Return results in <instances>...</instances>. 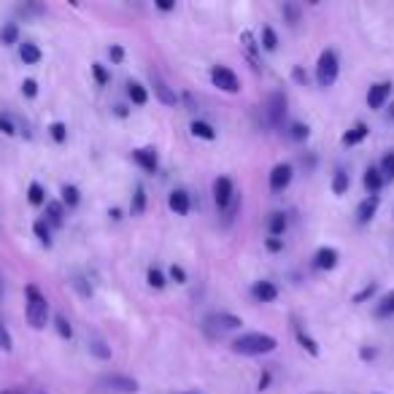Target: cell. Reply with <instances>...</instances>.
I'll return each instance as SVG.
<instances>
[{"label": "cell", "mask_w": 394, "mask_h": 394, "mask_svg": "<svg viewBox=\"0 0 394 394\" xmlns=\"http://www.w3.org/2000/svg\"><path fill=\"white\" fill-rule=\"evenodd\" d=\"M238 208H241V195H235V197H232V203H230V208L224 211V224H230V221L235 219Z\"/></svg>", "instance_id": "7dc6e473"}, {"label": "cell", "mask_w": 394, "mask_h": 394, "mask_svg": "<svg viewBox=\"0 0 394 394\" xmlns=\"http://www.w3.org/2000/svg\"><path fill=\"white\" fill-rule=\"evenodd\" d=\"M192 135L195 138H203V140H217V130L208 125V122H203V119H197V122H192Z\"/></svg>", "instance_id": "f1b7e54d"}, {"label": "cell", "mask_w": 394, "mask_h": 394, "mask_svg": "<svg viewBox=\"0 0 394 394\" xmlns=\"http://www.w3.org/2000/svg\"><path fill=\"white\" fill-rule=\"evenodd\" d=\"M241 41H243V49H246V54H249V60L254 62V71H260V65H257V44H254V36L246 30L243 36H241Z\"/></svg>", "instance_id": "ab89813d"}, {"label": "cell", "mask_w": 394, "mask_h": 394, "mask_svg": "<svg viewBox=\"0 0 394 394\" xmlns=\"http://www.w3.org/2000/svg\"><path fill=\"white\" fill-rule=\"evenodd\" d=\"M378 206H381V197L378 195H367L359 206H356V224H370V221L375 219V214H378Z\"/></svg>", "instance_id": "8fae6325"}, {"label": "cell", "mask_w": 394, "mask_h": 394, "mask_svg": "<svg viewBox=\"0 0 394 394\" xmlns=\"http://www.w3.org/2000/svg\"><path fill=\"white\" fill-rule=\"evenodd\" d=\"M367 135H370V127H367L365 122H356V125H354V127L341 138V140H343V146H359Z\"/></svg>", "instance_id": "ffe728a7"}, {"label": "cell", "mask_w": 394, "mask_h": 394, "mask_svg": "<svg viewBox=\"0 0 394 394\" xmlns=\"http://www.w3.org/2000/svg\"><path fill=\"white\" fill-rule=\"evenodd\" d=\"M260 41H262L260 46H262L264 51H275V49H278V36H275V30H273L270 25H264V27H262Z\"/></svg>", "instance_id": "e575fe53"}, {"label": "cell", "mask_w": 394, "mask_h": 394, "mask_svg": "<svg viewBox=\"0 0 394 394\" xmlns=\"http://www.w3.org/2000/svg\"><path fill=\"white\" fill-rule=\"evenodd\" d=\"M171 281L175 284H186V270L181 264H171Z\"/></svg>", "instance_id": "f907efd6"}, {"label": "cell", "mask_w": 394, "mask_h": 394, "mask_svg": "<svg viewBox=\"0 0 394 394\" xmlns=\"http://www.w3.org/2000/svg\"><path fill=\"white\" fill-rule=\"evenodd\" d=\"M181 394H192V392H181Z\"/></svg>", "instance_id": "6125c7cd"}, {"label": "cell", "mask_w": 394, "mask_h": 394, "mask_svg": "<svg viewBox=\"0 0 394 394\" xmlns=\"http://www.w3.org/2000/svg\"><path fill=\"white\" fill-rule=\"evenodd\" d=\"M270 381H273V373H270V370H264L262 375H260V386H257V389H260V392H267Z\"/></svg>", "instance_id": "db71d44e"}, {"label": "cell", "mask_w": 394, "mask_h": 394, "mask_svg": "<svg viewBox=\"0 0 394 394\" xmlns=\"http://www.w3.org/2000/svg\"><path fill=\"white\" fill-rule=\"evenodd\" d=\"M338 73H341V60H338L335 49H324L316 62V84L324 89L332 87L338 82Z\"/></svg>", "instance_id": "3957f363"}, {"label": "cell", "mask_w": 394, "mask_h": 394, "mask_svg": "<svg viewBox=\"0 0 394 394\" xmlns=\"http://www.w3.org/2000/svg\"><path fill=\"white\" fill-rule=\"evenodd\" d=\"M389 119H392V122H394V103H392V106H389Z\"/></svg>", "instance_id": "94428289"}, {"label": "cell", "mask_w": 394, "mask_h": 394, "mask_svg": "<svg viewBox=\"0 0 394 394\" xmlns=\"http://www.w3.org/2000/svg\"><path fill=\"white\" fill-rule=\"evenodd\" d=\"M206 324L211 327V330H217V332H235V330H241L243 327V319L241 316H235V313H227V310H219V313H211L208 319H206Z\"/></svg>", "instance_id": "52a82bcc"}, {"label": "cell", "mask_w": 394, "mask_h": 394, "mask_svg": "<svg viewBox=\"0 0 394 394\" xmlns=\"http://www.w3.org/2000/svg\"><path fill=\"white\" fill-rule=\"evenodd\" d=\"M378 171H381V175H384V181H394V149L384 154V160H381Z\"/></svg>", "instance_id": "f35d334b"}, {"label": "cell", "mask_w": 394, "mask_h": 394, "mask_svg": "<svg viewBox=\"0 0 394 394\" xmlns=\"http://www.w3.org/2000/svg\"><path fill=\"white\" fill-rule=\"evenodd\" d=\"M338 260H341L338 249L321 246V249L313 254V267H316V270H335V267H338Z\"/></svg>", "instance_id": "5bb4252c"}, {"label": "cell", "mask_w": 394, "mask_h": 394, "mask_svg": "<svg viewBox=\"0 0 394 394\" xmlns=\"http://www.w3.org/2000/svg\"><path fill=\"white\" fill-rule=\"evenodd\" d=\"M71 284H73V286H76V289H79L84 297H92V286H89L82 275H73V281H71Z\"/></svg>", "instance_id": "c3c4849f"}, {"label": "cell", "mask_w": 394, "mask_h": 394, "mask_svg": "<svg viewBox=\"0 0 394 394\" xmlns=\"http://www.w3.org/2000/svg\"><path fill=\"white\" fill-rule=\"evenodd\" d=\"M292 175H295V168H292L289 162H278V165L270 171L267 184H270V189H273V192H284V189L292 184Z\"/></svg>", "instance_id": "9c48e42d"}, {"label": "cell", "mask_w": 394, "mask_h": 394, "mask_svg": "<svg viewBox=\"0 0 394 394\" xmlns=\"http://www.w3.org/2000/svg\"><path fill=\"white\" fill-rule=\"evenodd\" d=\"M49 132H51L54 143H65V140H68V125H65V122H54V125L49 127Z\"/></svg>", "instance_id": "b9f144b4"}, {"label": "cell", "mask_w": 394, "mask_h": 394, "mask_svg": "<svg viewBox=\"0 0 394 394\" xmlns=\"http://www.w3.org/2000/svg\"><path fill=\"white\" fill-rule=\"evenodd\" d=\"M349 186H351V175L346 171H335V175H332V192L335 195H346Z\"/></svg>", "instance_id": "1f68e13d"}, {"label": "cell", "mask_w": 394, "mask_h": 394, "mask_svg": "<svg viewBox=\"0 0 394 394\" xmlns=\"http://www.w3.org/2000/svg\"><path fill=\"white\" fill-rule=\"evenodd\" d=\"M146 281H149V286L151 289H165V284H168V278H165V273L160 270V267H149V273H146Z\"/></svg>", "instance_id": "d6a6232c"}, {"label": "cell", "mask_w": 394, "mask_h": 394, "mask_svg": "<svg viewBox=\"0 0 394 394\" xmlns=\"http://www.w3.org/2000/svg\"><path fill=\"white\" fill-rule=\"evenodd\" d=\"M168 208L173 211L175 217H186V214L192 211V197H189V192H186V189H173V192L168 195Z\"/></svg>", "instance_id": "4fadbf2b"}, {"label": "cell", "mask_w": 394, "mask_h": 394, "mask_svg": "<svg viewBox=\"0 0 394 394\" xmlns=\"http://www.w3.org/2000/svg\"><path fill=\"white\" fill-rule=\"evenodd\" d=\"M54 330H57V335H60L62 341H71V338H73V327H71V321H68L62 313L54 316Z\"/></svg>", "instance_id": "836d02e7"}, {"label": "cell", "mask_w": 394, "mask_h": 394, "mask_svg": "<svg viewBox=\"0 0 394 394\" xmlns=\"http://www.w3.org/2000/svg\"><path fill=\"white\" fill-rule=\"evenodd\" d=\"M251 297H254L257 303H275V300H278V286H275L273 281H254Z\"/></svg>", "instance_id": "9a60e30c"}, {"label": "cell", "mask_w": 394, "mask_h": 394, "mask_svg": "<svg viewBox=\"0 0 394 394\" xmlns=\"http://www.w3.org/2000/svg\"><path fill=\"white\" fill-rule=\"evenodd\" d=\"M22 95H25V97H30V100H33V97H36V95H38V84H36V82H33V79H25V82H22Z\"/></svg>", "instance_id": "681fc988"}, {"label": "cell", "mask_w": 394, "mask_h": 394, "mask_svg": "<svg viewBox=\"0 0 394 394\" xmlns=\"http://www.w3.org/2000/svg\"><path fill=\"white\" fill-rule=\"evenodd\" d=\"M108 57H111L114 65H122V62H125V49L119 44H111L108 46Z\"/></svg>", "instance_id": "bcb514c9"}, {"label": "cell", "mask_w": 394, "mask_h": 394, "mask_svg": "<svg viewBox=\"0 0 394 394\" xmlns=\"http://www.w3.org/2000/svg\"><path fill=\"white\" fill-rule=\"evenodd\" d=\"M44 219L49 227H62V221H65V206H62L60 200H49V203H46Z\"/></svg>", "instance_id": "ac0fdd59"}, {"label": "cell", "mask_w": 394, "mask_h": 394, "mask_svg": "<svg viewBox=\"0 0 394 394\" xmlns=\"http://www.w3.org/2000/svg\"><path fill=\"white\" fill-rule=\"evenodd\" d=\"M100 386H106V389H111L116 394L138 392V381L132 375H125V373H106V375H100Z\"/></svg>", "instance_id": "5b68a950"}, {"label": "cell", "mask_w": 394, "mask_h": 394, "mask_svg": "<svg viewBox=\"0 0 394 394\" xmlns=\"http://www.w3.org/2000/svg\"><path fill=\"white\" fill-rule=\"evenodd\" d=\"M0 44L3 46L19 44V25H16V22H5V25L0 27Z\"/></svg>", "instance_id": "4316f807"}, {"label": "cell", "mask_w": 394, "mask_h": 394, "mask_svg": "<svg viewBox=\"0 0 394 394\" xmlns=\"http://www.w3.org/2000/svg\"><path fill=\"white\" fill-rule=\"evenodd\" d=\"M25 316H27V324L33 330H44L49 324V300L38 292L36 284H27L25 286Z\"/></svg>", "instance_id": "7a4b0ae2"}, {"label": "cell", "mask_w": 394, "mask_h": 394, "mask_svg": "<svg viewBox=\"0 0 394 394\" xmlns=\"http://www.w3.org/2000/svg\"><path fill=\"white\" fill-rule=\"evenodd\" d=\"M16 130H19V127L14 125V119H11V114H3V111H0V132L11 138V135H16Z\"/></svg>", "instance_id": "f6af8a7d"}, {"label": "cell", "mask_w": 394, "mask_h": 394, "mask_svg": "<svg viewBox=\"0 0 394 394\" xmlns=\"http://www.w3.org/2000/svg\"><path fill=\"white\" fill-rule=\"evenodd\" d=\"M114 114H116L119 119H125V116H127L130 111H127V106H122V103H119V106H114Z\"/></svg>", "instance_id": "6f0895ef"}, {"label": "cell", "mask_w": 394, "mask_h": 394, "mask_svg": "<svg viewBox=\"0 0 394 394\" xmlns=\"http://www.w3.org/2000/svg\"><path fill=\"white\" fill-rule=\"evenodd\" d=\"M146 211V189L143 184H135L132 189V203H130V217H140Z\"/></svg>", "instance_id": "cb8c5ba5"}, {"label": "cell", "mask_w": 394, "mask_h": 394, "mask_svg": "<svg viewBox=\"0 0 394 394\" xmlns=\"http://www.w3.org/2000/svg\"><path fill=\"white\" fill-rule=\"evenodd\" d=\"M19 57H22L25 65H38L44 54H41V49L33 44V41H25V44H19Z\"/></svg>", "instance_id": "7402d4cb"}, {"label": "cell", "mask_w": 394, "mask_h": 394, "mask_svg": "<svg viewBox=\"0 0 394 394\" xmlns=\"http://www.w3.org/2000/svg\"><path fill=\"white\" fill-rule=\"evenodd\" d=\"M308 135H310V127L303 125V122H295V125L289 127V138H292V140H297V143L308 140Z\"/></svg>", "instance_id": "60d3db41"}, {"label": "cell", "mask_w": 394, "mask_h": 394, "mask_svg": "<svg viewBox=\"0 0 394 394\" xmlns=\"http://www.w3.org/2000/svg\"><path fill=\"white\" fill-rule=\"evenodd\" d=\"M362 184H365V189H367V195H378L381 189H384V175H381V171L375 168V165H370L367 171H365V175H362Z\"/></svg>", "instance_id": "e0dca14e"}, {"label": "cell", "mask_w": 394, "mask_h": 394, "mask_svg": "<svg viewBox=\"0 0 394 394\" xmlns=\"http://www.w3.org/2000/svg\"><path fill=\"white\" fill-rule=\"evenodd\" d=\"M0 394H25V392H22V389H3Z\"/></svg>", "instance_id": "91938a15"}, {"label": "cell", "mask_w": 394, "mask_h": 394, "mask_svg": "<svg viewBox=\"0 0 394 394\" xmlns=\"http://www.w3.org/2000/svg\"><path fill=\"white\" fill-rule=\"evenodd\" d=\"M286 106H289V100H286V95L281 89H275V92L267 95V100H264V119H267L270 127H284Z\"/></svg>", "instance_id": "277c9868"}, {"label": "cell", "mask_w": 394, "mask_h": 394, "mask_svg": "<svg viewBox=\"0 0 394 394\" xmlns=\"http://www.w3.org/2000/svg\"><path fill=\"white\" fill-rule=\"evenodd\" d=\"M295 338H297V343H300L310 356H319V354H321V351H319V343L308 335L306 330H303V324H295Z\"/></svg>", "instance_id": "603a6c76"}, {"label": "cell", "mask_w": 394, "mask_h": 394, "mask_svg": "<svg viewBox=\"0 0 394 394\" xmlns=\"http://www.w3.org/2000/svg\"><path fill=\"white\" fill-rule=\"evenodd\" d=\"M375 292H378V284H375V281H370V284H365V286L351 297V303H354V306H362V303L373 300V297H375Z\"/></svg>", "instance_id": "f546056e"}, {"label": "cell", "mask_w": 394, "mask_h": 394, "mask_svg": "<svg viewBox=\"0 0 394 394\" xmlns=\"http://www.w3.org/2000/svg\"><path fill=\"white\" fill-rule=\"evenodd\" d=\"M108 217H111L114 221H119L122 219V211H119V208H111V211H108Z\"/></svg>", "instance_id": "680465c9"}, {"label": "cell", "mask_w": 394, "mask_h": 394, "mask_svg": "<svg viewBox=\"0 0 394 394\" xmlns=\"http://www.w3.org/2000/svg\"><path fill=\"white\" fill-rule=\"evenodd\" d=\"M132 162H135L143 173H157V168H160V157H157L154 149H135V151H132Z\"/></svg>", "instance_id": "7c38bea8"}, {"label": "cell", "mask_w": 394, "mask_h": 394, "mask_svg": "<svg viewBox=\"0 0 394 394\" xmlns=\"http://www.w3.org/2000/svg\"><path fill=\"white\" fill-rule=\"evenodd\" d=\"M292 79H295L297 84H303V87L308 84V73L303 71V68H295V71H292Z\"/></svg>", "instance_id": "11a10c76"}, {"label": "cell", "mask_w": 394, "mask_h": 394, "mask_svg": "<svg viewBox=\"0 0 394 394\" xmlns=\"http://www.w3.org/2000/svg\"><path fill=\"white\" fill-rule=\"evenodd\" d=\"M373 316L375 319H392L394 316V289L392 292H386L378 303H375V308H373Z\"/></svg>", "instance_id": "44dd1931"}, {"label": "cell", "mask_w": 394, "mask_h": 394, "mask_svg": "<svg viewBox=\"0 0 394 394\" xmlns=\"http://www.w3.org/2000/svg\"><path fill=\"white\" fill-rule=\"evenodd\" d=\"M264 249L273 251V254L284 251V238H267V241H264Z\"/></svg>", "instance_id": "816d5d0a"}, {"label": "cell", "mask_w": 394, "mask_h": 394, "mask_svg": "<svg viewBox=\"0 0 394 394\" xmlns=\"http://www.w3.org/2000/svg\"><path fill=\"white\" fill-rule=\"evenodd\" d=\"M235 195H238V192H235L232 178L219 175V178L214 181V203H217V208H219L221 214L230 208V203H232V197H235Z\"/></svg>", "instance_id": "ba28073f"}, {"label": "cell", "mask_w": 394, "mask_h": 394, "mask_svg": "<svg viewBox=\"0 0 394 394\" xmlns=\"http://www.w3.org/2000/svg\"><path fill=\"white\" fill-rule=\"evenodd\" d=\"M392 82H378V84H373V87L367 89V106L373 108V111H381L386 103H389V97H392Z\"/></svg>", "instance_id": "30bf717a"}, {"label": "cell", "mask_w": 394, "mask_h": 394, "mask_svg": "<svg viewBox=\"0 0 394 394\" xmlns=\"http://www.w3.org/2000/svg\"><path fill=\"white\" fill-rule=\"evenodd\" d=\"M16 14H22L25 19H38V16L46 14V5H41V3H19Z\"/></svg>", "instance_id": "83f0119b"}, {"label": "cell", "mask_w": 394, "mask_h": 394, "mask_svg": "<svg viewBox=\"0 0 394 394\" xmlns=\"http://www.w3.org/2000/svg\"><path fill=\"white\" fill-rule=\"evenodd\" d=\"M286 227H289V219H286L284 211H273V214H270V219H267V232H270V238H281V235L286 232Z\"/></svg>", "instance_id": "d6986e66"}, {"label": "cell", "mask_w": 394, "mask_h": 394, "mask_svg": "<svg viewBox=\"0 0 394 394\" xmlns=\"http://www.w3.org/2000/svg\"><path fill=\"white\" fill-rule=\"evenodd\" d=\"M127 97L132 100V106H146L149 103V89L140 82H127Z\"/></svg>", "instance_id": "d4e9b609"}, {"label": "cell", "mask_w": 394, "mask_h": 394, "mask_svg": "<svg viewBox=\"0 0 394 394\" xmlns=\"http://www.w3.org/2000/svg\"><path fill=\"white\" fill-rule=\"evenodd\" d=\"M60 203L62 206H68V208H76L79 203H82V192H79V186H73V184H65L62 189H60Z\"/></svg>", "instance_id": "484cf974"}, {"label": "cell", "mask_w": 394, "mask_h": 394, "mask_svg": "<svg viewBox=\"0 0 394 394\" xmlns=\"http://www.w3.org/2000/svg\"><path fill=\"white\" fill-rule=\"evenodd\" d=\"M378 356V349H359V359L362 362H373Z\"/></svg>", "instance_id": "f5cc1de1"}, {"label": "cell", "mask_w": 394, "mask_h": 394, "mask_svg": "<svg viewBox=\"0 0 394 394\" xmlns=\"http://www.w3.org/2000/svg\"><path fill=\"white\" fill-rule=\"evenodd\" d=\"M92 76H95V82H97V87H106L108 84V71H106V65H100V62H92Z\"/></svg>", "instance_id": "7bdbcfd3"}, {"label": "cell", "mask_w": 394, "mask_h": 394, "mask_svg": "<svg viewBox=\"0 0 394 394\" xmlns=\"http://www.w3.org/2000/svg\"><path fill=\"white\" fill-rule=\"evenodd\" d=\"M211 82H214V87H219L221 92H227V95L241 92V82H238V76H235L227 65H214V68H211Z\"/></svg>", "instance_id": "8992f818"}, {"label": "cell", "mask_w": 394, "mask_h": 394, "mask_svg": "<svg viewBox=\"0 0 394 394\" xmlns=\"http://www.w3.org/2000/svg\"><path fill=\"white\" fill-rule=\"evenodd\" d=\"M27 203H30V206H46V189L38 181H33V184L27 186Z\"/></svg>", "instance_id": "4dcf8cb0"}, {"label": "cell", "mask_w": 394, "mask_h": 394, "mask_svg": "<svg viewBox=\"0 0 394 394\" xmlns=\"http://www.w3.org/2000/svg\"><path fill=\"white\" fill-rule=\"evenodd\" d=\"M281 14H284V19L289 22V27H297V22H300V5H297V3H284V5H281Z\"/></svg>", "instance_id": "d590c367"}, {"label": "cell", "mask_w": 394, "mask_h": 394, "mask_svg": "<svg viewBox=\"0 0 394 394\" xmlns=\"http://www.w3.org/2000/svg\"><path fill=\"white\" fill-rule=\"evenodd\" d=\"M33 232H36V238L44 243V246H51V227L46 224V219H38L33 224Z\"/></svg>", "instance_id": "74e56055"}, {"label": "cell", "mask_w": 394, "mask_h": 394, "mask_svg": "<svg viewBox=\"0 0 394 394\" xmlns=\"http://www.w3.org/2000/svg\"><path fill=\"white\" fill-rule=\"evenodd\" d=\"M151 87H154V95H157V100H160L162 106H171V108L178 106V95H175L173 89L168 87L160 76H154V73H151Z\"/></svg>", "instance_id": "2e32d148"}, {"label": "cell", "mask_w": 394, "mask_h": 394, "mask_svg": "<svg viewBox=\"0 0 394 394\" xmlns=\"http://www.w3.org/2000/svg\"><path fill=\"white\" fill-rule=\"evenodd\" d=\"M230 349L241 356H262V354H273L278 349V341L267 332H243L241 338L232 341Z\"/></svg>", "instance_id": "6da1fadb"}, {"label": "cell", "mask_w": 394, "mask_h": 394, "mask_svg": "<svg viewBox=\"0 0 394 394\" xmlns=\"http://www.w3.org/2000/svg\"><path fill=\"white\" fill-rule=\"evenodd\" d=\"M89 354H95L97 359H111V346H106V341L92 338L89 341Z\"/></svg>", "instance_id": "8d00e7d4"}, {"label": "cell", "mask_w": 394, "mask_h": 394, "mask_svg": "<svg viewBox=\"0 0 394 394\" xmlns=\"http://www.w3.org/2000/svg\"><path fill=\"white\" fill-rule=\"evenodd\" d=\"M0 351H5V354L14 351V338H11V332H8V327L3 321H0Z\"/></svg>", "instance_id": "ee69618b"}, {"label": "cell", "mask_w": 394, "mask_h": 394, "mask_svg": "<svg viewBox=\"0 0 394 394\" xmlns=\"http://www.w3.org/2000/svg\"><path fill=\"white\" fill-rule=\"evenodd\" d=\"M154 5H157L160 11H173V8H175V0H157Z\"/></svg>", "instance_id": "9f6ffc18"}]
</instances>
